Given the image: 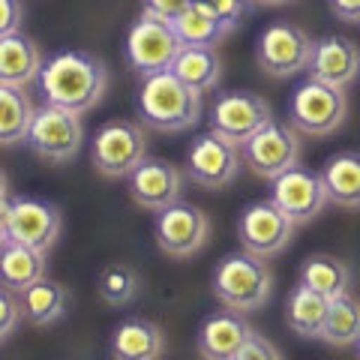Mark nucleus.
Returning <instances> with one entry per match:
<instances>
[{
	"mask_svg": "<svg viewBox=\"0 0 360 360\" xmlns=\"http://www.w3.org/2000/svg\"><path fill=\"white\" fill-rule=\"evenodd\" d=\"M297 283L315 288L319 295L324 297H340L345 295L348 288H352V267H348L345 262H340V258L333 255H309L307 262L300 264V276Z\"/></svg>",
	"mask_w": 360,
	"mask_h": 360,
	"instance_id": "27",
	"label": "nucleus"
},
{
	"mask_svg": "<svg viewBox=\"0 0 360 360\" xmlns=\"http://www.w3.org/2000/svg\"><path fill=\"white\" fill-rule=\"evenodd\" d=\"M328 6L345 25H360V0H328Z\"/></svg>",
	"mask_w": 360,
	"mask_h": 360,
	"instance_id": "36",
	"label": "nucleus"
},
{
	"mask_svg": "<svg viewBox=\"0 0 360 360\" xmlns=\"http://www.w3.org/2000/svg\"><path fill=\"white\" fill-rule=\"evenodd\" d=\"M348 115V99L342 87L324 84L319 78H307L291 90L288 99V123L300 135L309 139H328L342 127Z\"/></svg>",
	"mask_w": 360,
	"mask_h": 360,
	"instance_id": "4",
	"label": "nucleus"
},
{
	"mask_svg": "<svg viewBox=\"0 0 360 360\" xmlns=\"http://www.w3.org/2000/svg\"><path fill=\"white\" fill-rule=\"evenodd\" d=\"M174 27L180 33V39H184V45H219L231 33L219 18H213L195 4L174 18Z\"/></svg>",
	"mask_w": 360,
	"mask_h": 360,
	"instance_id": "30",
	"label": "nucleus"
},
{
	"mask_svg": "<svg viewBox=\"0 0 360 360\" xmlns=\"http://www.w3.org/2000/svg\"><path fill=\"white\" fill-rule=\"evenodd\" d=\"M319 340L333 348H348L360 342V300L352 297V291L330 300L328 321H324Z\"/></svg>",
	"mask_w": 360,
	"mask_h": 360,
	"instance_id": "28",
	"label": "nucleus"
},
{
	"mask_svg": "<svg viewBox=\"0 0 360 360\" xmlns=\"http://www.w3.org/2000/svg\"><path fill=\"white\" fill-rule=\"evenodd\" d=\"M172 72L193 90H198V94L217 90L219 78H222V60L217 54V45H184V51L177 54Z\"/></svg>",
	"mask_w": 360,
	"mask_h": 360,
	"instance_id": "24",
	"label": "nucleus"
},
{
	"mask_svg": "<svg viewBox=\"0 0 360 360\" xmlns=\"http://www.w3.org/2000/svg\"><path fill=\"white\" fill-rule=\"evenodd\" d=\"M321 180L328 186L330 205L342 210L360 207V150H340L321 165Z\"/></svg>",
	"mask_w": 360,
	"mask_h": 360,
	"instance_id": "22",
	"label": "nucleus"
},
{
	"mask_svg": "<svg viewBox=\"0 0 360 360\" xmlns=\"http://www.w3.org/2000/svg\"><path fill=\"white\" fill-rule=\"evenodd\" d=\"M270 120H274L270 103L252 90H229L217 96L210 108V129H217L234 144H246Z\"/></svg>",
	"mask_w": 360,
	"mask_h": 360,
	"instance_id": "15",
	"label": "nucleus"
},
{
	"mask_svg": "<svg viewBox=\"0 0 360 360\" xmlns=\"http://www.w3.org/2000/svg\"><path fill=\"white\" fill-rule=\"evenodd\" d=\"M357 354H360V342H357Z\"/></svg>",
	"mask_w": 360,
	"mask_h": 360,
	"instance_id": "38",
	"label": "nucleus"
},
{
	"mask_svg": "<svg viewBox=\"0 0 360 360\" xmlns=\"http://www.w3.org/2000/svg\"><path fill=\"white\" fill-rule=\"evenodd\" d=\"M33 117H37V108L25 94V87L0 84V141H4V148H15V144L27 141Z\"/></svg>",
	"mask_w": 360,
	"mask_h": 360,
	"instance_id": "25",
	"label": "nucleus"
},
{
	"mask_svg": "<svg viewBox=\"0 0 360 360\" xmlns=\"http://www.w3.org/2000/svg\"><path fill=\"white\" fill-rule=\"evenodd\" d=\"M279 357H283V352L258 330L250 333V340H246L243 348L238 352V360H279Z\"/></svg>",
	"mask_w": 360,
	"mask_h": 360,
	"instance_id": "33",
	"label": "nucleus"
},
{
	"mask_svg": "<svg viewBox=\"0 0 360 360\" xmlns=\"http://www.w3.org/2000/svg\"><path fill=\"white\" fill-rule=\"evenodd\" d=\"M63 217L60 210L39 198L25 195H4V210H0V238L33 246L39 252H49L60 238Z\"/></svg>",
	"mask_w": 360,
	"mask_h": 360,
	"instance_id": "5",
	"label": "nucleus"
},
{
	"mask_svg": "<svg viewBox=\"0 0 360 360\" xmlns=\"http://www.w3.org/2000/svg\"><path fill=\"white\" fill-rule=\"evenodd\" d=\"M148 156V135L135 120H108L90 144V162L103 177H129Z\"/></svg>",
	"mask_w": 360,
	"mask_h": 360,
	"instance_id": "9",
	"label": "nucleus"
},
{
	"mask_svg": "<svg viewBox=\"0 0 360 360\" xmlns=\"http://www.w3.org/2000/svg\"><path fill=\"white\" fill-rule=\"evenodd\" d=\"M243 148V165L255 177L274 180L276 174L288 172L300 162V132L283 120H270Z\"/></svg>",
	"mask_w": 360,
	"mask_h": 360,
	"instance_id": "12",
	"label": "nucleus"
},
{
	"mask_svg": "<svg viewBox=\"0 0 360 360\" xmlns=\"http://www.w3.org/2000/svg\"><path fill=\"white\" fill-rule=\"evenodd\" d=\"M250 333L252 328L246 324L243 312L225 307V312H213L201 321L195 333V348L207 360H238V352L250 340Z\"/></svg>",
	"mask_w": 360,
	"mask_h": 360,
	"instance_id": "18",
	"label": "nucleus"
},
{
	"mask_svg": "<svg viewBox=\"0 0 360 360\" xmlns=\"http://www.w3.org/2000/svg\"><path fill=\"white\" fill-rule=\"evenodd\" d=\"M42 66V51L30 37L21 30L0 37V84L27 87L30 82H39Z\"/></svg>",
	"mask_w": 360,
	"mask_h": 360,
	"instance_id": "19",
	"label": "nucleus"
},
{
	"mask_svg": "<svg viewBox=\"0 0 360 360\" xmlns=\"http://www.w3.org/2000/svg\"><path fill=\"white\" fill-rule=\"evenodd\" d=\"M18 297H21L25 319L30 324H37V328H49V324L60 321L66 315V309H70V295H66V288L49 276L39 279V283H33L30 288H25Z\"/></svg>",
	"mask_w": 360,
	"mask_h": 360,
	"instance_id": "26",
	"label": "nucleus"
},
{
	"mask_svg": "<svg viewBox=\"0 0 360 360\" xmlns=\"http://www.w3.org/2000/svg\"><path fill=\"white\" fill-rule=\"evenodd\" d=\"M49 252H39L33 246L15 243V240H4V250H0V279H4V288L9 291H25L33 283H39L49 274Z\"/></svg>",
	"mask_w": 360,
	"mask_h": 360,
	"instance_id": "21",
	"label": "nucleus"
},
{
	"mask_svg": "<svg viewBox=\"0 0 360 360\" xmlns=\"http://www.w3.org/2000/svg\"><path fill=\"white\" fill-rule=\"evenodd\" d=\"M129 198L144 210H162L168 205L180 201L184 193V172L160 156H144V160L132 168V174L127 177Z\"/></svg>",
	"mask_w": 360,
	"mask_h": 360,
	"instance_id": "16",
	"label": "nucleus"
},
{
	"mask_svg": "<svg viewBox=\"0 0 360 360\" xmlns=\"http://www.w3.org/2000/svg\"><path fill=\"white\" fill-rule=\"evenodd\" d=\"M139 115L150 129L184 132L201 117V94L165 70L144 75L139 87Z\"/></svg>",
	"mask_w": 360,
	"mask_h": 360,
	"instance_id": "2",
	"label": "nucleus"
},
{
	"mask_svg": "<svg viewBox=\"0 0 360 360\" xmlns=\"http://www.w3.org/2000/svg\"><path fill=\"white\" fill-rule=\"evenodd\" d=\"M312 51H315V39L303 27L288 25V21H274L258 37L255 63L262 66V72L274 78H291L309 72Z\"/></svg>",
	"mask_w": 360,
	"mask_h": 360,
	"instance_id": "8",
	"label": "nucleus"
},
{
	"mask_svg": "<svg viewBox=\"0 0 360 360\" xmlns=\"http://www.w3.org/2000/svg\"><path fill=\"white\" fill-rule=\"evenodd\" d=\"M295 219L279 210L274 201H252L240 210L238 219V238L246 252L258 258H276L288 250L291 238H295Z\"/></svg>",
	"mask_w": 360,
	"mask_h": 360,
	"instance_id": "11",
	"label": "nucleus"
},
{
	"mask_svg": "<svg viewBox=\"0 0 360 360\" xmlns=\"http://www.w3.org/2000/svg\"><path fill=\"white\" fill-rule=\"evenodd\" d=\"M180 51H184V39H180L174 21L141 13V18L129 27L127 60L135 72H141V78L172 70Z\"/></svg>",
	"mask_w": 360,
	"mask_h": 360,
	"instance_id": "6",
	"label": "nucleus"
},
{
	"mask_svg": "<svg viewBox=\"0 0 360 360\" xmlns=\"http://www.w3.org/2000/svg\"><path fill=\"white\" fill-rule=\"evenodd\" d=\"M165 354V333L148 319H127L111 333V357L120 360H156Z\"/></svg>",
	"mask_w": 360,
	"mask_h": 360,
	"instance_id": "20",
	"label": "nucleus"
},
{
	"mask_svg": "<svg viewBox=\"0 0 360 360\" xmlns=\"http://www.w3.org/2000/svg\"><path fill=\"white\" fill-rule=\"evenodd\" d=\"M193 4L201 6L205 13H210L213 18H219L229 30H234L240 25V18L246 15V6H250L252 0H193Z\"/></svg>",
	"mask_w": 360,
	"mask_h": 360,
	"instance_id": "32",
	"label": "nucleus"
},
{
	"mask_svg": "<svg viewBox=\"0 0 360 360\" xmlns=\"http://www.w3.org/2000/svg\"><path fill=\"white\" fill-rule=\"evenodd\" d=\"M78 117L82 115H75L70 108H60V105H51V103L37 108V117H33V127L27 135L30 150L39 160L54 162V165L75 160V153L84 141V129Z\"/></svg>",
	"mask_w": 360,
	"mask_h": 360,
	"instance_id": "10",
	"label": "nucleus"
},
{
	"mask_svg": "<svg viewBox=\"0 0 360 360\" xmlns=\"http://www.w3.org/2000/svg\"><path fill=\"white\" fill-rule=\"evenodd\" d=\"M108 87L105 63L90 51H60L42 66L39 72V90L45 103L70 108L75 115H87L90 108L99 105Z\"/></svg>",
	"mask_w": 360,
	"mask_h": 360,
	"instance_id": "1",
	"label": "nucleus"
},
{
	"mask_svg": "<svg viewBox=\"0 0 360 360\" xmlns=\"http://www.w3.org/2000/svg\"><path fill=\"white\" fill-rule=\"evenodd\" d=\"M274 291V274L267 267V258L252 252H231L213 270V295L222 307L238 312H255L270 300Z\"/></svg>",
	"mask_w": 360,
	"mask_h": 360,
	"instance_id": "3",
	"label": "nucleus"
},
{
	"mask_svg": "<svg viewBox=\"0 0 360 360\" xmlns=\"http://www.w3.org/2000/svg\"><path fill=\"white\" fill-rule=\"evenodd\" d=\"M4 4V25H0V37L6 33H18L25 25V4L21 0H0Z\"/></svg>",
	"mask_w": 360,
	"mask_h": 360,
	"instance_id": "35",
	"label": "nucleus"
},
{
	"mask_svg": "<svg viewBox=\"0 0 360 360\" xmlns=\"http://www.w3.org/2000/svg\"><path fill=\"white\" fill-rule=\"evenodd\" d=\"M141 4H144V13L165 18V21H174L180 13H186V9L193 6V0H141Z\"/></svg>",
	"mask_w": 360,
	"mask_h": 360,
	"instance_id": "34",
	"label": "nucleus"
},
{
	"mask_svg": "<svg viewBox=\"0 0 360 360\" xmlns=\"http://www.w3.org/2000/svg\"><path fill=\"white\" fill-rule=\"evenodd\" d=\"M270 201L283 213H288L297 225L321 217V210L330 205L321 172H309V168H300V165L288 168V172L270 180Z\"/></svg>",
	"mask_w": 360,
	"mask_h": 360,
	"instance_id": "14",
	"label": "nucleus"
},
{
	"mask_svg": "<svg viewBox=\"0 0 360 360\" xmlns=\"http://www.w3.org/2000/svg\"><path fill=\"white\" fill-rule=\"evenodd\" d=\"M21 321H25V309H21L18 291L4 288V291H0V342L13 340Z\"/></svg>",
	"mask_w": 360,
	"mask_h": 360,
	"instance_id": "31",
	"label": "nucleus"
},
{
	"mask_svg": "<svg viewBox=\"0 0 360 360\" xmlns=\"http://www.w3.org/2000/svg\"><path fill=\"white\" fill-rule=\"evenodd\" d=\"M96 291L108 307H127L141 291V276L132 264H123V262L105 264L96 276Z\"/></svg>",
	"mask_w": 360,
	"mask_h": 360,
	"instance_id": "29",
	"label": "nucleus"
},
{
	"mask_svg": "<svg viewBox=\"0 0 360 360\" xmlns=\"http://www.w3.org/2000/svg\"><path fill=\"white\" fill-rule=\"evenodd\" d=\"M309 75L345 90L360 78V45L342 33H328V37L315 39Z\"/></svg>",
	"mask_w": 360,
	"mask_h": 360,
	"instance_id": "17",
	"label": "nucleus"
},
{
	"mask_svg": "<svg viewBox=\"0 0 360 360\" xmlns=\"http://www.w3.org/2000/svg\"><path fill=\"white\" fill-rule=\"evenodd\" d=\"M258 6H283V4H291V0H252Z\"/></svg>",
	"mask_w": 360,
	"mask_h": 360,
	"instance_id": "37",
	"label": "nucleus"
},
{
	"mask_svg": "<svg viewBox=\"0 0 360 360\" xmlns=\"http://www.w3.org/2000/svg\"><path fill=\"white\" fill-rule=\"evenodd\" d=\"M243 148L225 139L217 129H207L189 141L186 150V177L205 189H225L240 174Z\"/></svg>",
	"mask_w": 360,
	"mask_h": 360,
	"instance_id": "7",
	"label": "nucleus"
},
{
	"mask_svg": "<svg viewBox=\"0 0 360 360\" xmlns=\"http://www.w3.org/2000/svg\"><path fill=\"white\" fill-rule=\"evenodd\" d=\"M153 238L168 258H189L207 243L210 219L201 207L186 205V201H174V205L156 210Z\"/></svg>",
	"mask_w": 360,
	"mask_h": 360,
	"instance_id": "13",
	"label": "nucleus"
},
{
	"mask_svg": "<svg viewBox=\"0 0 360 360\" xmlns=\"http://www.w3.org/2000/svg\"><path fill=\"white\" fill-rule=\"evenodd\" d=\"M328 309H330V297L297 283L285 300V321L300 340H319L324 321H328Z\"/></svg>",
	"mask_w": 360,
	"mask_h": 360,
	"instance_id": "23",
	"label": "nucleus"
}]
</instances>
